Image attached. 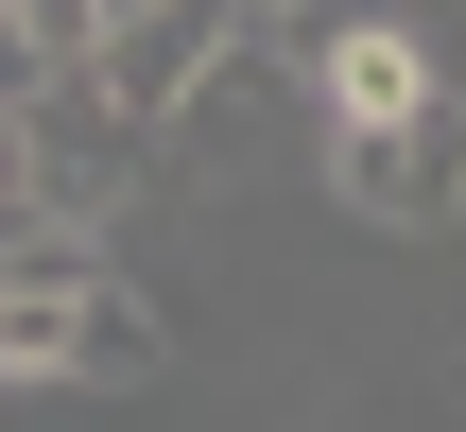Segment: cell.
<instances>
[{
    "mask_svg": "<svg viewBox=\"0 0 466 432\" xmlns=\"http://www.w3.org/2000/svg\"><path fill=\"white\" fill-rule=\"evenodd\" d=\"M17 139H35V225H69V242H104V225L156 190V139H138L104 87H35Z\"/></svg>",
    "mask_w": 466,
    "mask_h": 432,
    "instance_id": "cell-2",
    "label": "cell"
},
{
    "mask_svg": "<svg viewBox=\"0 0 466 432\" xmlns=\"http://www.w3.org/2000/svg\"><path fill=\"white\" fill-rule=\"evenodd\" d=\"M242 35H259L242 0H121V17H104V52H86V87H104V104L156 139V121H173V104H190L225 52H242Z\"/></svg>",
    "mask_w": 466,
    "mask_h": 432,
    "instance_id": "cell-5",
    "label": "cell"
},
{
    "mask_svg": "<svg viewBox=\"0 0 466 432\" xmlns=\"http://www.w3.org/2000/svg\"><path fill=\"white\" fill-rule=\"evenodd\" d=\"M156 364H173V312H156L138 277H86V312H69V381L121 398V381H156Z\"/></svg>",
    "mask_w": 466,
    "mask_h": 432,
    "instance_id": "cell-7",
    "label": "cell"
},
{
    "mask_svg": "<svg viewBox=\"0 0 466 432\" xmlns=\"http://www.w3.org/2000/svg\"><path fill=\"white\" fill-rule=\"evenodd\" d=\"M86 277H104V242H69V225H17V242H0V381H69Z\"/></svg>",
    "mask_w": 466,
    "mask_h": 432,
    "instance_id": "cell-6",
    "label": "cell"
},
{
    "mask_svg": "<svg viewBox=\"0 0 466 432\" xmlns=\"http://www.w3.org/2000/svg\"><path fill=\"white\" fill-rule=\"evenodd\" d=\"M0 35H17V69H35V87H86V52H104V0H0Z\"/></svg>",
    "mask_w": 466,
    "mask_h": 432,
    "instance_id": "cell-8",
    "label": "cell"
},
{
    "mask_svg": "<svg viewBox=\"0 0 466 432\" xmlns=\"http://www.w3.org/2000/svg\"><path fill=\"white\" fill-rule=\"evenodd\" d=\"M311 173H329L363 225L432 242V225H466V104H432V121H363V139H311Z\"/></svg>",
    "mask_w": 466,
    "mask_h": 432,
    "instance_id": "cell-4",
    "label": "cell"
},
{
    "mask_svg": "<svg viewBox=\"0 0 466 432\" xmlns=\"http://www.w3.org/2000/svg\"><path fill=\"white\" fill-rule=\"evenodd\" d=\"M294 87H311V139H363V121H432L450 104L415 0H311L294 17Z\"/></svg>",
    "mask_w": 466,
    "mask_h": 432,
    "instance_id": "cell-1",
    "label": "cell"
},
{
    "mask_svg": "<svg viewBox=\"0 0 466 432\" xmlns=\"http://www.w3.org/2000/svg\"><path fill=\"white\" fill-rule=\"evenodd\" d=\"M156 139H173L156 173H190V190H242L259 156H294V139H311V87H294V52H259V35H242V52H225V69H208V87H190Z\"/></svg>",
    "mask_w": 466,
    "mask_h": 432,
    "instance_id": "cell-3",
    "label": "cell"
}]
</instances>
